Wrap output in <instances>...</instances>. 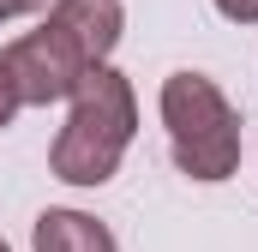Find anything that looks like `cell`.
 Listing matches in <instances>:
<instances>
[{"instance_id":"8992f818","label":"cell","mask_w":258,"mask_h":252,"mask_svg":"<svg viewBox=\"0 0 258 252\" xmlns=\"http://www.w3.org/2000/svg\"><path fill=\"white\" fill-rule=\"evenodd\" d=\"M216 12L234 24H258V0H216Z\"/></svg>"},{"instance_id":"277c9868","label":"cell","mask_w":258,"mask_h":252,"mask_svg":"<svg viewBox=\"0 0 258 252\" xmlns=\"http://www.w3.org/2000/svg\"><path fill=\"white\" fill-rule=\"evenodd\" d=\"M48 24H60L66 36H72V48L84 54L90 66H102L114 54V42H120V0H60L54 12H48Z\"/></svg>"},{"instance_id":"3957f363","label":"cell","mask_w":258,"mask_h":252,"mask_svg":"<svg viewBox=\"0 0 258 252\" xmlns=\"http://www.w3.org/2000/svg\"><path fill=\"white\" fill-rule=\"evenodd\" d=\"M6 78H12V90H18V108H48V102H66L72 90H78V78L90 72V60L72 48V36H66L60 24H42V30H30V36H18L6 54Z\"/></svg>"},{"instance_id":"9c48e42d","label":"cell","mask_w":258,"mask_h":252,"mask_svg":"<svg viewBox=\"0 0 258 252\" xmlns=\"http://www.w3.org/2000/svg\"><path fill=\"white\" fill-rule=\"evenodd\" d=\"M0 252H6V240H0Z\"/></svg>"},{"instance_id":"ba28073f","label":"cell","mask_w":258,"mask_h":252,"mask_svg":"<svg viewBox=\"0 0 258 252\" xmlns=\"http://www.w3.org/2000/svg\"><path fill=\"white\" fill-rule=\"evenodd\" d=\"M36 0H0V18H18V12H30Z\"/></svg>"},{"instance_id":"7a4b0ae2","label":"cell","mask_w":258,"mask_h":252,"mask_svg":"<svg viewBox=\"0 0 258 252\" xmlns=\"http://www.w3.org/2000/svg\"><path fill=\"white\" fill-rule=\"evenodd\" d=\"M162 126L174 138V162L192 180H228L240 168V114L204 72H174L162 84Z\"/></svg>"},{"instance_id":"5b68a950","label":"cell","mask_w":258,"mask_h":252,"mask_svg":"<svg viewBox=\"0 0 258 252\" xmlns=\"http://www.w3.org/2000/svg\"><path fill=\"white\" fill-rule=\"evenodd\" d=\"M30 240L36 252H114V234L84 210H42Z\"/></svg>"},{"instance_id":"6da1fadb","label":"cell","mask_w":258,"mask_h":252,"mask_svg":"<svg viewBox=\"0 0 258 252\" xmlns=\"http://www.w3.org/2000/svg\"><path fill=\"white\" fill-rule=\"evenodd\" d=\"M132 126H138V102H132V84L114 66H90L72 90V114H66L60 138H54V174L72 186H102L114 180L120 156L132 144Z\"/></svg>"},{"instance_id":"52a82bcc","label":"cell","mask_w":258,"mask_h":252,"mask_svg":"<svg viewBox=\"0 0 258 252\" xmlns=\"http://www.w3.org/2000/svg\"><path fill=\"white\" fill-rule=\"evenodd\" d=\"M12 114H18V90H12V78L0 66V126H12Z\"/></svg>"}]
</instances>
